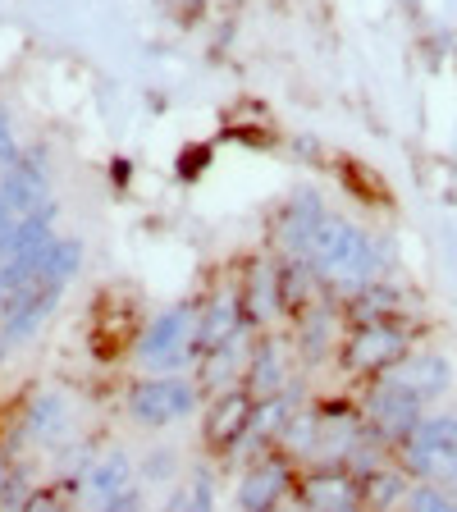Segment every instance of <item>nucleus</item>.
<instances>
[{"mask_svg": "<svg viewBox=\"0 0 457 512\" xmlns=\"http://www.w3.org/2000/svg\"><path fill=\"white\" fill-rule=\"evenodd\" d=\"M307 266L316 270V279L343 288V293H362V288H371L375 279L384 275V252L357 224L325 211V220H320L316 234H311Z\"/></svg>", "mask_w": 457, "mask_h": 512, "instance_id": "nucleus-1", "label": "nucleus"}, {"mask_svg": "<svg viewBox=\"0 0 457 512\" xmlns=\"http://www.w3.org/2000/svg\"><path fill=\"white\" fill-rule=\"evenodd\" d=\"M394 453L412 480H435L457 490V416H421Z\"/></svg>", "mask_w": 457, "mask_h": 512, "instance_id": "nucleus-2", "label": "nucleus"}, {"mask_svg": "<svg viewBox=\"0 0 457 512\" xmlns=\"http://www.w3.org/2000/svg\"><path fill=\"white\" fill-rule=\"evenodd\" d=\"M421 416H426V398L412 394L407 384H398L394 375H380V384L366 394V426L380 439H389L394 448L412 435Z\"/></svg>", "mask_w": 457, "mask_h": 512, "instance_id": "nucleus-3", "label": "nucleus"}, {"mask_svg": "<svg viewBox=\"0 0 457 512\" xmlns=\"http://www.w3.org/2000/svg\"><path fill=\"white\" fill-rule=\"evenodd\" d=\"M407 357V334L398 320H362L352 330L348 348H343V362L352 371H394L398 362Z\"/></svg>", "mask_w": 457, "mask_h": 512, "instance_id": "nucleus-4", "label": "nucleus"}, {"mask_svg": "<svg viewBox=\"0 0 457 512\" xmlns=\"http://www.w3.org/2000/svg\"><path fill=\"white\" fill-rule=\"evenodd\" d=\"M192 343H197V311L192 307H174L156 320L142 339V366L151 371H174L188 362Z\"/></svg>", "mask_w": 457, "mask_h": 512, "instance_id": "nucleus-5", "label": "nucleus"}, {"mask_svg": "<svg viewBox=\"0 0 457 512\" xmlns=\"http://www.w3.org/2000/svg\"><path fill=\"white\" fill-rule=\"evenodd\" d=\"M192 403H197V389L174 380V375H160V380H147L133 389V416L147 421V426H170V421L192 412Z\"/></svg>", "mask_w": 457, "mask_h": 512, "instance_id": "nucleus-6", "label": "nucleus"}, {"mask_svg": "<svg viewBox=\"0 0 457 512\" xmlns=\"http://www.w3.org/2000/svg\"><path fill=\"white\" fill-rule=\"evenodd\" d=\"M298 499L307 503V508H357V503H366V485L357 471H343L339 462L334 467H320L311 471L307 480H302Z\"/></svg>", "mask_w": 457, "mask_h": 512, "instance_id": "nucleus-7", "label": "nucleus"}, {"mask_svg": "<svg viewBox=\"0 0 457 512\" xmlns=\"http://www.w3.org/2000/svg\"><path fill=\"white\" fill-rule=\"evenodd\" d=\"M42 197H46V179L32 170V165H14V170L0 179V211H5L10 224H19L23 215L37 211Z\"/></svg>", "mask_w": 457, "mask_h": 512, "instance_id": "nucleus-8", "label": "nucleus"}, {"mask_svg": "<svg viewBox=\"0 0 457 512\" xmlns=\"http://www.w3.org/2000/svg\"><path fill=\"white\" fill-rule=\"evenodd\" d=\"M384 375H394L398 384H407V389H412V394H421L426 403L448 389V362H444V357H403L394 371H384Z\"/></svg>", "mask_w": 457, "mask_h": 512, "instance_id": "nucleus-9", "label": "nucleus"}, {"mask_svg": "<svg viewBox=\"0 0 457 512\" xmlns=\"http://www.w3.org/2000/svg\"><path fill=\"white\" fill-rule=\"evenodd\" d=\"M238 325H243L238 298L234 293H224V298H215L211 311L197 320V343H202V348H229V339L238 334Z\"/></svg>", "mask_w": 457, "mask_h": 512, "instance_id": "nucleus-10", "label": "nucleus"}, {"mask_svg": "<svg viewBox=\"0 0 457 512\" xmlns=\"http://www.w3.org/2000/svg\"><path fill=\"white\" fill-rule=\"evenodd\" d=\"M288 490V471L279 462H266V467H256L252 476L243 480V490H238V503L243 508H275Z\"/></svg>", "mask_w": 457, "mask_h": 512, "instance_id": "nucleus-11", "label": "nucleus"}, {"mask_svg": "<svg viewBox=\"0 0 457 512\" xmlns=\"http://www.w3.org/2000/svg\"><path fill=\"white\" fill-rule=\"evenodd\" d=\"M362 485H366V503H375V508H394L398 503V508H403L407 490H412V476L403 471V462H398V467L384 462V467H375Z\"/></svg>", "mask_w": 457, "mask_h": 512, "instance_id": "nucleus-12", "label": "nucleus"}, {"mask_svg": "<svg viewBox=\"0 0 457 512\" xmlns=\"http://www.w3.org/2000/svg\"><path fill=\"white\" fill-rule=\"evenodd\" d=\"M252 412H256V403L243 394L220 398V407H215V416H211V439H224V444H229V439L247 435V430H252Z\"/></svg>", "mask_w": 457, "mask_h": 512, "instance_id": "nucleus-13", "label": "nucleus"}, {"mask_svg": "<svg viewBox=\"0 0 457 512\" xmlns=\"http://www.w3.org/2000/svg\"><path fill=\"white\" fill-rule=\"evenodd\" d=\"M92 494L101 503H133V471L124 458H106L92 471Z\"/></svg>", "mask_w": 457, "mask_h": 512, "instance_id": "nucleus-14", "label": "nucleus"}, {"mask_svg": "<svg viewBox=\"0 0 457 512\" xmlns=\"http://www.w3.org/2000/svg\"><path fill=\"white\" fill-rule=\"evenodd\" d=\"M403 508H421V512H453L457 508V490L453 485H435V480H412Z\"/></svg>", "mask_w": 457, "mask_h": 512, "instance_id": "nucleus-15", "label": "nucleus"}, {"mask_svg": "<svg viewBox=\"0 0 457 512\" xmlns=\"http://www.w3.org/2000/svg\"><path fill=\"white\" fill-rule=\"evenodd\" d=\"M60 421H64V398H55V394L37 398V407H32V430H37V435H51V430H60Z\"/></svg>", "mask_w": 457, "mask_h": 512, "instance_id": "nucleus-16", "label": "nucleus"}, {"mask_svg": "<svg viewBox=\"0 0 457 512\" xmlns=\"http://www.w3.org/2000/svg\"><path fill=\"white\" fill-rule=\"evenodd\" d=\"M0 499H5V467H0Z\"/></svg>", "mask_w": 457, "mask_h": 512, "instance_id": "nucleus-17", "label": "nucleus"}]
</instances>
